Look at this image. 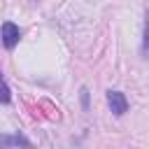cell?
Here are the masks:
<instances>
[{"mask_svg": "<svg viewBox=\"0 0 149 149\" xmlns=\"http://www.w3.org/2000/svg\"><path fill=\"white\" fill-rule=\"evenodd\" d=\"M2 102H9V86H7V81L2 84Z\"/></svg>", "mask_w": 149, "mask_h": 149, "instance_id": "obj_4", "label": "cell"}, {"mask_svg": "<svg viewBox=\"0 0 149 149\" xmlns=\"http://www.w3.org/2000/svg\"><path fill=\"white\" fill-rule=\"evenodd\" d=\"M2 144H5V147H9V144H26V147H28L30 142H28L26 137H21V135H16V137H2Z\"/></svg>", "mask_w": 149, "mask_h": 149, "instance_id": "obj_3", "label": "cell"}, {"mask_svg": "<svg viewBox=\"0 0 149 149\" xmlns=\"http://www.w3.org/2000/svg\"><path fill=\"white\" fill-rule=\"evenodd\" d=\"M107 102H109V109H112L116 116L126 114V109H128V100H126V95H123L121 91H109V93H107Z\"/></svg>", "mask_w": 149, "mask_h": 149, "instance_id": "obj_1", "label": "cell"}, {"mask_svg": "<svg viewBox=\"0 0 149 149\" xmlns=\"http://www.w3.org/2000/svg\"><path fill=\"white\" fill-rule=\"evenodd\" d=\"M19 37H21L19 26H14L12 21H5L2 23V42H5V47L7 49H14V44L19 42Z\"/></svg>", "mask_w": 149, "mask_h": 149, "instance_id": "obj_2", "label": "cell"}]
</instances>
